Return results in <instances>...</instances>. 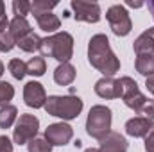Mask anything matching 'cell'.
I'll use <instances>...</instances> for the list:
<instances>
[{
    "label": "cell",
    "mask_w": 154,
    "mask_h": 152,
    "mask_svg": "<svg viewBox=\"0 0 154 152\" xmlns=\"http://www.w3.org/2000/svg\"><path fill=\"white\" fill-rule=\"evenodd\" d=\"M14 45H16V39L13 38V34L9 32V29H5V31L0 32V50H2V52L13 50Z\"/></svg>",
    "instance_id": "obj_26"
},
{
    "label": "cell",
    "mask_w": 154,
    "mask_h": 152,
    "mask_svg": "<svg viewBox=\"0 0 154 152\" xmlns=\"http://www.w3.org/2000/svg\"><path fill=\"white\" fill-rule=\"evenodd\" d=\"M9 29V20H7V14H5V5L4 2L0 0V32Z\"/></svg>",
    "instance_id": "obj_28"
},
{
    "label": "cell",
    "mask_w": 154,
    "mask_h": 152,
    "mask_svg": "<svg viewBox=\"0 0 154 152\" xmlns=\"http://www.w3.org/2000/svg\"><path fill=\"white\" fill-rule=\"evenodd\" d=\"M74 136V129L68 125V123H52L45 129V140L50 143V145H57V147H63L66 145Z\"/></svg>",
    "instance_id": "obj_9"
},
{
    "label": "cell",
    "mask_w": 154,
    "mask_h": 152,
    "mask_svg": "<svg viewBox=\"0 0 154 152\" xmlns=\"http://www.w3.org/2000/svg\"><path fill=\"white\" fill-rule=\"evenodd\" d=\"M88 61L104 77H113L120 70V59L116 57L109 47L106 34H95L88 43Z\"/></svg>",
    "instance_id": "obj_1"
},
{
    "label": "cell",
    "mask_w": 154,
    "mask_h": 152,
    "mask_svg": "<svg viewBox=\"0 0 154 152\" xmlns=\"http://www.w3.org/2000/svg\"><path fill=\"white\" fill-rule=\"evenodd\" d=\"M57 5V2H47V0H34L31 4V11L34 14V18L39 14H45V13H50L54 7Z\"/></svg>",
    "instance_id": "obj_23"
},
{
    "label": "cell",
    "mask_w": 154,
    "mask_h": 152,
    "mask_svg": "<svg viewBox=\"0 0 154 152\" xmlns=\"http://www.w3.org/2000/svg\"><path fill=\"white\" fill-rule=\"evenodd\" d=\"M106 20L113 31V34L116 36H127L133 29V22L129 18V13L125 11L124 5L116 4V5H111L106 13Z\"/></svg>",
    "instance_id": "obj_7"
},
{
    "label": "cell",
    "mask_w": 154,
    "mask_h": 152,
    "mask_svg": "<svg viewBox=\"0 0 154 152\" xmlns=\"http://www.w3.org/2000/svg\"><path fill=\"white\" fill-rule=\"evenodd\" d=\"M2 74H4V65H2V61H0V77H2Z\"/></svg>",
    "instance_id": "obj_34"
},
{
    "label": "cell",
    "mask_w": 154,
    "mask_h": 152,
    "mask_svg": "<svg viewBox=\"0 0 154 152\" xmlns=\"http://www.w3.org/2000/svg\"><path fill=\"white\" fill-rule=\"evenodd\" d=\"M47 72V63L43 57H31L27 61V74L34 77H41Z\"/></svg>",
    "instance_id": "obj_21"
},
{
    "label": "cell",
    "mask_w": 154,
    "mask_h": 152,
    "mask_svg": "<svg viewBox=\"0 0 154 152\" xmlns=\"http://www.w3.org/2000/svg\"><path fill=\"white\" fill-rule=\"evenodd\" d=\"M9 32L13 34V38L16 39V43L20 41L22 38H25L27 34H31L32 31H31V25H29V22L25 20V18H13L11 22H9Z\"/></svg>",
    "instance_id": "obj_16"
},
{
    "label": "cell",
    "mask_w": 154,
    "mask_h": 152,
    "mask_svg": "<svg viewBox=\"0 0 154 152\" xmlns=\"http://www.w3.org/2000/svg\"><path fill=\"white\" fill-rule=\"evenodd\" d=\"M95 93L100 99H120L122 97V84L113 77H102L95 82Z\"/></svg>",
    "instance_id": "obj_11"
},
{
    "label": "cell",
    "mask_w": 154,
    "mask_h": 152,
    "mask_svg": "<svg viewBox=\"0 0 154 152\" xmlns=\"http://www.w3.org/2000/svg\"><path fill=\"white\" fill-rule=\"evenodd\" d=\"M29 11H31V2H27V0L13 2V13L16 14V18H25V14H29Z\"/></svg>",
    "instance_id": "obj_27"
},
{
    "label": "cell",
    "mask_w": 154,
    "mask_h": 152,
    "mask_svg": "<svg viewBox=\"0 0 154 152\" xmlns=\"http://www.w3.org/2000/svg\"><path fill=\"white\" fill-rule=\"evenodd\" d=\"M29 152H52V145L45 138H34L27 143Z\"/></svg>",
    "instance_id": "obj_25"
},
{
    "label": "cell",
    "mask_w": 154,
    "mask_h": 152,
    "mask_svg": "<svg viewBox=\"0 0 154 152\" xmlns=\"http://www.w3.org/2000/svg\"><path fill=\"white\" fill-rule=\"evenodd\" d=\"M127 5H129V7H142L143 4H142V2H131V0H129V2H127Z\"/></svg>",
    "instance_id": "obj_32"
},
{
    "label": "cell",
    "mask_w": 154,
    "mask_h": 152,
    "mask_svg": "<svg viewBox=\"0 0 154 152\" xmlns=\"http://www.w3.org/2000/svg\"><path fill=\"white\" fill-rule=\"evenodd\" d=\"M16 114H18V109L14 106H4L0 109V129H9L14 120H16Z\"/></svg>",
    "instance_id": "obj_19"
},
{
    "label": "cell",
    "mask_w": 154,
    "mask_h": 152,
    "mask_svg": "<svg viewBox=\"0 0 154 152\" xmlns=\"http://www.w3.org/2000/svg\"><path fill=\"white\" fill-rule=\"evenodd\" d=\"M134 66H136V72H138V74H142L143 77L154 75V57H152V56H147V54L136 56Z\"/></svg>",
    "instance_id": "obj_18"
},
{
    "label": "cell",
    "mask_w": 154,
    "mask_h": 152,
    "mask_svg": "<svg viewBox=\"0 0 154 152\" xmlns=\"http://www.w3.org/2000/svg\"><path fill=\"white\" fill-rule=\"evenodd\" d=\"M100 152H127V140L120 132H109L100 140Z\"/></svg>",
    "instance_id": "obj_13"
},
{
    "label": "cell",
    "mask_w": 154,
    "mask_h": 152,
    "mask_svg": "<svg viewBox=\"0 0 154 152\" xmlns=\"http://www.w3.org/2000/svg\"><path fill=\"white\" fill-rule=\"evenodd\" d=\"M151 127H152V122L143 116H136V118H131L125 122V132L133 138H145L149 134Z\"/></svg>",
    "instance_id": "obj_12"
},
{
    "label": "cell",
    "mask_w": 154,
    "mask_h": 152,
    "mask_svg": "<svg viewBox=\"0 0 154 152\" xmlns=\"http://www.w3.org/2000/svg\"><path fill=\"white\" fill-rule=\"evenodd\" d=\"M7 68H9L11 75L14 79H18V81H22L25 77V74H27V63H23L22 59H11Z\"/></svg>",
    "instance_id": "obj_22"
},
{
    "label": "cell",
    "mask_w": 154,
    "mask_h": 152,
    "mask_svg": "<svg viewBox=\"0 0 154 152\" xmlns=\"http://www.w3.org/2000/svg\"><path fill=\"white\" fill-rule=\"evenodd\" d=\"M39 52L43 57H54L59 63H68L74 54V38L68 32H57L43 38Z\"/></svg>",
    "instance_id": "obj_3"
},
{
    "label": "cell",
    "mask_w": 154,
    "mask_h": 152,
    "mask_svg": "<svg viewBox=\"0 0 154 152\" xmlns=\"http://www.w3.org/2000/svg\"><path fill=\"white\" fill-rule=\"evenodd\" d=\"M36 22H38L39 29L45 31V32H56L61 27V20L52 13H45V14L36 16Z\"/></svg>",
    "instance_id": "obj_17"
},
{
    "label": "cell",
    "mask_w": 154,
    "mask_h": 152,
    "mask_svg": "<svg viewBox=\"0 0 154 152\" xmlns=\"http://www.w3.org/2000/svg\"><path fill=\"white\" fill-rule=\"evenodd\" d=\"M145 86H147V90H149V91L154 95V75L147 77V81H145Z\"/></svg>",
    "instance_id": "obj_31"
},
{
    "label": "cell",
    "mask_w": 154,
    "mask_h": 152,
    "mask_svg": "<svg viewBox=\"0 0 154 152\" xmlns=\"http://www.w3.org/2000/svg\"><path fill=\"white\" fill-rule=\"evenodd\" d=\"M134 52L136 56H142V54H147V56H152L154 54V27L147 29L143 34H140L138 38L134 39Z\"/></svg>",
    "instance_id": "obj_14"
},
{
    "label": "cell",
    "mask_w": 154,
    "mask_h": 152,
    "mask_svg": "<svg viewBox=\"0 0 154 152\" xmlns=\"http://www.w3.org/2000/svg\"><path fill=\"white\" fill-rule=\"evenodd\" d=\"M54 81L59 86H68L75 81V68L70 63H61L56 70H54Z\"/></svg>",
    "instance_id": "obj_15"
},
{
    "label": "cell",
    "mask_w": 154,
    "mask_h": 152,
    "mask_svg": "<svg viewBox=\"0 0 154 152\" xmlns=\"http://www.w3.org/2000/svg\"><path fill=\"white\" fill-rule=\"evenodd\" d=\"M39 129V120L34 114H20L18 122H16V127H14V132H13V140L14 143L18 145H23V143H29L31 140L36 138Z\"/></svg>",
    "instance_id": "obj_6"
},
{
    "label": "cell",
    "mask_w": 154,
    "mask_h": 152,
    "mask_svg": "<svg viewBox=\"0 0 154 152\" xmlns=\"http://www.w3.org/2000/svg\"><path fill=\"white\" fill-rule=\"evenodd\" d=\"M45 111L50 116H57L63 120H74L82 111V100L75 95H66V97L52 95L45 102Z\"/></svg>",
    "instance_id": "obj_4"
},
{
    "label": "cell",
    "mask_w": 154,
    "mask_h": 152,
    "mask_svg": "<svg viewBox=\"0 0 154 152\" xmlns=\"http://www.w3.org/2000/svg\"><path fill=\"white\" fill-rule=\"evenodd\" d=\"M86 132L95 140H102L106 134H109L111 132V109L106 106H93L86 118Z\"/></svg>",
    "instance_id": "obj_5"
},
{
    "label": "cell",
    "mask_w": 154,
    "mask_h": 152,
    "mask_svg": "<svg viewBox=\"0 0 154 152\" xmlns=\"http://www.w3.org/2000/svg\"><path fill=\"white\" fill-rule=\"evenodd\" d=\"M16 45H18L23 52H36V50H39V47H41V38H39L38 34L31 32V34H27L25 38L20 39Z\"/></svg>",
    "instance_id": "obj_20"
},
{
    "label": "cell",
    "mask_w": 154,
    "mask_h": 152,
    "mask_svg": "<svg viewBox=\"0 0 154 152\" xmlns=\"http://www.w3.org/2000/svg\"><path fill=\"white\" fill-rule=\"evenodd\" d=\"M149 11H151V14H152V18H154V0L149 2Z\"/></svg>",
    "instance_id": "obj_33"
},
{
    "label": "cell",
    "mask_w": 154,
    "mask_h": 152,
    "mask_svg": "<svg viewBox=\"0 0 154 152\" xmlns=\"http://www.w3.org/2000/svg\"><path fill=\"white\" fill-rule=\"evenodd\" d=\"M70 7L74 9V16L77 22H88L97 23L100 20V7L97 2H86V0H72Z\"/></svg>",
    "instance_id": "obj_8"
},
{
    "label": "cell",
    "mask_w": 154,
    "mask_h": 152,
    "mask_svg": "<svg viewBox=\"0 0 154 152\" xmlns=\"http://www.w3.org/2000/svg\"><path fill=\"white\" fill-rule=\"evenodd\" d=\"M23 100L29 108H45V102H47V93L43 90V86L36 82V81H31L25 84L23 88Z\"/></svg>",
    "instance_id": "obj_10"
},
{
    "label": "cell",
    "mask_w": 154,
    "mask_h": 152,
    "mask_svg": "<svg viewBox=\"0 0 154 152\" xmlns=\"http://www.w3.org/2000/svg\"><path fill=\"white\" fill-rule=\"evenodd\" d=\"M122 84V100L127 108H131L134 113L143 114V118L154 120V100H149L138 88L136 81H133L131 77H122L120 79Z\"/></svg>",
    "instance_id": "obj_2"
},
{
    "label": "cell",
    "mask_w": 154,
    "mask_h": 152,
    "mask_svg": "<svg viewBox=\"0 0 154 152\" xmlns=\"http://www.w3.org/2000/svg\"><path fill=\"white\" fill-rule=\"evenodd\" d=\"M84 152H100V150H97V149H86Z\"/></svg>",
    "instance_id": "obj_35"
},
{
    "label": "cell",
    "mask_w": 154,
    "mask_h": 152,
    "mask_svg": "<svg viewBox=\"0 0 154 152\" xmlns=\"http://www.w3.org/2000/svg\"><path fill=\"white\" fill-rule=\"evenodd\" d=\"M0 152H13V143L5 134L0 136Z\"/></svg>",
    "instance_id": "obj_30"
},
{
    "label": "cell",
    "mask_w": 154,
    "mask_h": 152,
    "mask_svg": "<svg viewBox=\"0 0 154 152\" xmlns=\"http://www.w3.org/2000/svg\"><path fill=\"white\" fill-rule=\"evenodd\" d=\"M145 152H154V123L149 131V134L145 136Z\"/></svg>",
    "instance_id": "obj_29"
},
{
    "label": "cell",
    "mask_w": 154,
    "mask_h": 152,
    "mask_svg": "<svg viewBox=\"0 0 154 152\" xmlns=\"http://www.w3.org/2000/svg\"><path fill=\"white\" fill-rule=\"evenodd\" d=\"M13 97H14V88L9 82L0 81V108L9 106V100H13Z\"/></svg>",
    "instance_id": "obj_24"
}]
</instances>
